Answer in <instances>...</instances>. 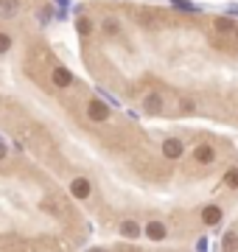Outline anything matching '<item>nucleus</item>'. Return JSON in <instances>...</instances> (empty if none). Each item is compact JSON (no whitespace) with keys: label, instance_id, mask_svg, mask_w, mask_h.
Returning <instances> with one entry per match:
<instances>
[{"label":"nucleus","instance_id":"obj_3","mask_svg":"<svg viewBox=\"0 0 238 252\" xmlns=\"http://www.w3.org/2000/svg\"><path fill=\"white\" fill-rule=\"evenodd\" d=\"M143 235H146L149 241H165L168 238V227L160 219H149L146 224H143Z\"/></svg>","mask_w":238,"mask_h":252},{"label":"nucleus","instance_id":"obj_24","mask_svg":"<svg viewBox=\"0 0 238 252\" xmlns=\"http://www.w3.org/2000/svg\"><path fill=\"white\" fill-rule=\"evenodd\" d=\"M56 6H59V9H67V0H54Z\"/></svg>","mask_w":238,"mask_h":252},{"label":"nucleus","instance_id":"obj_20","mask_svg":"<svg viewBox=\"0 0 238 252\" xmlns=\"http://www.w3.org/2000/svg\"><path fill=\"white\" fill-rule=\"evenodd\" d=\"M51 11H54V9H39V23H42V26H48V23H51V17H54Z\"/></svg>","mask_w":238,"mask_h":252},{"label":"nucleus","instance_id":"obj_11","mask_svg":"<svg viewBox=\"0 0 238 252\" xmlns=\"http://www.w3.org/2000/svg\"><path fill=\"white\" fill-rule=\"evenodd\" d=\"M20 14V0H0V20H14Z\"/></svg>","mask_w":238,"mask_h":252},{"label":"nucleus","instance_id":"obj_18","mask_svg":"<svg viewBox=\"0 0 238 252\" xmlns=\"http://www.w3.org/2000/svg\"><path fill=\"white\" fill-rule=\"evenodd\" d=\"M179 112H182V115H193V112H196V101H193V98H182V101H179Z\"/></svg>","mask_w":238,"mask_h":252},{"label":"nucleus","instance_id":"obj_5","mask_svg":"<svg viewBox=\"0 0 238 252\" xmlns=\"http://www.w3.org/2000/svg\"><path fill=\"white\" fill-rule=\"evenodd\" d=\"M73 81H76L73 70H70V67H64V64H56L54 70H51V84H54V87H59V90L70 87Z\"/></svg>","mask_w":238,"mask_h":252},{"label":"nucleus","instance_id":"obj_7","mask_svg":"<svg viewBox=\"0 0 238 252\" xmlns=\"http://www.w3.org/2000/svg\"><path fill=\"white\" fill-rule=\"evenodd\" d=\"M118 235L126 238V241H138L140 235H143V224H140L138 219H123L118 224Z\"/></svg>","mask_w":238,"mask_h":252},{"label":"nucleus","instance_id":"obj_14","mask_svg":"<svg viewBox=\"0 0 238 252\" xmlns=\"http://www.w3.org/2000/svg\"><path fill=\"white\" fill-rule=\"evenodd\" d=\"M213 28H216V34H233L236 23H233V17H216L213 20Z\"/></svg>","mask_w":238,"mask_h":252},{"label":"nucleus","instance_id":"obj_1","mask_svg":"<svg viewBox=\"0 0 238 252\" xmlns=\"http://www.w3.org/2000/svg\"><path fill=\"white\" fill-rule=\"evenodd\" d=\"M112 115V109H110V101H104L98 95V98H90L87 101V118H90L92 124H107Z\"/></svg>","mask_w":238,"mask_h":252},{"label":"nucleus","instance_id":"obj_22","mask_svg":"<svg viewBox=\"0 0 238 252\" xmlns=\"http://www.w3.org/2000/svg\"><path fill=\"white\" fill-rule=\"evenodd\" d=\"M54 17H56V20H67V11L59 9V11H54Z\"/></svg>","mask_w":238,"mask_h":252},{"label":"nucleus","instance_id":"obj_12","mask_svg":"<svg viewBox=\"0 0 238 252\" xmlns=\"http://www.w3.org/2000/svg\"><path fill=\"white\" fill-rule=\"evenodd\" d=\"M92 20L87 17V14H79V17H76V34L79 36H90L92 34Z\"/></svg>","mask_w":238,"mask_h":252},{"label":"nucleus","instance_id":"obj_13","mask_svg":"<svg viewBox=\"0 0 238 252\" xmlns=\"http://www.w3.org/2000/svg\"><path fill=\"white\" fill-rule=\"evenodd\" d=\"M135 20H138L140 26H146V28H157V17H154V11H151V9L135 11Z\"/></svg>","mask_w":238,"mask_h":252},{"label":"nucleus","instance_id":"obj_15","mask_svg":"<svg viewBox=\"0 0 238 252\" xmlns=\"http://www.w3.org/2000/svg\"><path fill=\"white\" fill-rule=\"evenodd\" d=\"M11 48H14V36L9 31H0V56H6Z\"/></svg>","mask_w":238,"mask_h":252},{"label":"nucleus","instance_id":"obj_6","mask_svg":"<svg viewBox=\"0 0 238 252\" xmlns=\"http://www.w3.org/2000/svg\"><path fill=\"white\" fill-rule=\"evenodd\" d=\"M140 109H143L146 115H163V109H165L163 95H160V93H146L143 101H140Z\"/></svg>","mask_w":238,"mask_h":252},{"label":"nucleus","instance_id":"obj_10","mask_svg":"<svg viewBox=\"0 0 238 252\" xmlns=\"http://www.w3.org/2000/svg\"><path fill=\"white\" fill-rule=\"evenodd\" d=\"M120 31H123V26H120L118 17H104L101 20V34L104 36H118Z\"/></svg>","mask_w":238,"mask_h":252},{"label":"nucleus","instance_id":"obj_17","mask_svg":"<svg viewBox=\"0 0 238 252\" xmlns=\"http://www.w3.org/2000/svg\"><path fill=\"white\" fill-rule=\"evenodd\" d=\"M221 247H224V250H238V235H236V233H224V238H221Z\"/></svg>","mask_w":238,"mask_h":252},{"label":"nucleus","instance_id":"obj_16","mask_svg":"<svg viewBox=\"0 0 238 252\" xmlns=\"http://www.w3.org/2000/svg\"><path fill=\"white\" fill-rule=\"evenodd\" d=\"M224 185L238 190V168H227V171H224Z\"/></svg>","mask_w":238,"mask_h":252},{"label":"nucleus","instance_id":"obj_9","mask_svg":"<svg viewBox=\"0 0 238 252\" xmlns=\"http://www.w3.org/2000/svg\"><path fill=\"white\" fill-rule=\"evenodd\" d=\"M193 160L199 162V165H210V162L216 160V149H213L210 143H199V146H193Z\"/></svg>","mask_w":238,"mask_h":252},{"label":"nucleus","instance_id":"obj_21","mask_svg":"<svg viewBox=\"0 0 238 252\" xmlns=\"http://www.w3.org/2000/svg\"><path fill=\"white\" fill-rule=\"evenodd\" d=\"M6 157H9V143H3V140H0V162L6 160Z\"/></svg>","mask_w":238,"mask_h":252},{"label":"nucleus","instance_id":"obj_8","mask_svg":"<svg viewBox=\"0 0 238 252\" xmlns=\"http://www.w3.org/2000/svg\"><path fill=\"white\" fill-rule=\"evenodd\" d=\"M199 219H202V224L205 227H216L224 219V210H221L219 205H205L202 207V213H199Z\"/></svg>","mask_w":238,"mask_h":252},{"label":"nucleus","instance_id":"obj_19","mask_svg":"<svg viewBox=\"0 0 238 252\" xmlns=\"http://www.w3.org/2000/svg\"><path fill=\"white\" fill-rule=\"evenodd\" d=\"M171 6H174V9L188 11V14H191V11H196V6H193V3H188V0H171Z\"/></svg>","mask_w":238,"mask_h":252},{"label":"nucleus","instance_id":"obj_25","mask_svg":"<svg viewBox=\"0 0 238 252\" xmlns=\"http://www.w3.org/2000/svg\"><path fill=\"white\" fill-rule=\"evenodd\" d=\"M236 31H238V26H236Z\"/></svg>","mask_w":238,"mask_h":252},{"label":"nucleus","instance_id":"obj_2","mask_svg":"<svg viewBox=\"0 0 238 252\" xmlns=\"http://www.w3.org/2000/svg\"><path fill=\"white\" fill-rule=\"evenodd\" d=\"M67 190H70V196H73V199L87 202V199L92 196V182L87 180V177H73V180H70V185H67Z\"/></svg>","mask_w":238,"mask_h":252},{"label":"nucleus","instance_id":"obj_23","mask_svg":"<svg viewBox=\"0 0 238 252\" xmlns=\"http://www.w3.org/2000/svg\"><path fill=\"white\" fill-rule=\"evenodd\" d=\"M227 11H230V14H238V6H236V3H230V6H227Z\"/></svg>","mask_w":238,"mask_h":252},{"label":"nucleus","instance_id":"obj_4","mask_svg":"<svg viewBox=\"0 0 238 252\" xmlns=\"http://www.w3.org/2000/svg\"><path fill=\"white\" fill-rule=\"evenodd\" d=\"M160 152H163L165 160H179L185 154V143H182V137H165L163 146H160Z\"/></svg>","mask_w":238,"mask_h":252}]
</instances>
